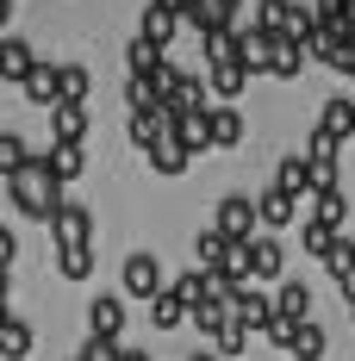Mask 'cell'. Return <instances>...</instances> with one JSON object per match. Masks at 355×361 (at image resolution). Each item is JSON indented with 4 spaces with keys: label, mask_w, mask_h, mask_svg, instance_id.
Masks as SVG:
<instances>
[{
    "label": "cell",
    "mask_w": 355,
    "mask_h": 361,
    "mask_svg": "<svg viewBox=\"0 0 355 361\" xmlns=\"http://www.w3.org/2000/svg\"><path fill=\"white\" fill-rule=\"evenodd\" d=\"M343 13H349V0H318V6H312V19H318V25H337Z\"/></svg>",
    "instance_id": "40"
},
{
    "label": "cell",
    "mask_w": 355,
    "mask_h": 361,
    "mask_svg": "<svg viewBox=\"0 0 355 361\" xmlns=\"http://www.w3.org/2000/svg\"><path fill=\"white\" fill-rule=\"evenodd\" d=\"M119 281H125V293H131V299H143V305H150L156 293L169 287V281H162V262H156L150 250H131V255H125V268H119Z\"/></svg>",
    "instance_id": "4"
},
{
    "label": "cell",
    "mask_w": 355,
    "mask_h": 361,
    "mask_svg": "<svg viewBox=\"0 0 355 361\" xmlns=\"http://www.w3.org/2000/svg\"><path fill=\"white\" fill-rule=\"evenodd\" d=\"M255 25H262V32H275V37H287V44H306L318 19H312V6H299V0H262Z\"/></svg>",
    "instance_id": "2"
},
{
    "label": "cell",
    "mask_w": 355,
    "mask_h": 361,
    "mask_svg": "<svg viewBox=\"0 0 355 361\" xmlns=\"http://www.w3.org/2000/svg\"><path fill=\"white\" fill-rule=\"evenodd\" d=\"M119 355H125V343H100V336H88L75 361H119Z\"/></svg>",
    "instance_id": "39"
},
{
    "label": "cell",
    "mask_w": 355,
    "mask_h": 361,
    "mask_svg": "<svg viewBox=\"0 0 355 361\" xmlns=\"http://www.w3.org/2000/svg\"><path fill=\"white\" fill-rule=\"evenodd\" d=\"M243 349H249V330H243V324H224V336L212 343L218 361H224V355H243Z\"/></svg>",
    "instance_id": "38"
},
{
    "label": "cell",
    "mask_w": 355,
    "mask_h": 361,
    "mask_svg": "<svg viewBox=\"0 0 355 361\" xmlns=\"http://www.w3.org/2000/svg\"><path fill=\"white\" fill-rule=\"evenodd\" d=\"M25 162H32V144H25L19 131H0V175L13 180L19 169H25Z\"/></svg>",
    "instance_id": "34"
},
{
    "label": "cell",
    "mask_w": 355,
    "mask_h": 361,
    "mask_svg": "<svg viewBox=\"0 0 355 361\" xmlns=\"http://www.w3.org/2000/svg\"><path fill=\"white\" fill-rule=\"evenodd\" d=\"M13 262H19V237H13V231H6V224H0V274H6V268H13Z\"/></svg>",
    "instance_id": "41"
},
{
    "label": "cell",
    "mask_w": 355,
    "mask_h": 361,
    "mask_svg": "<svg viewBox=\"0 0 355 361\" xmlns=\"http://www.w3.org/2000/svg\"><path fill=\"white\" fill-rule=\"evenodd\" d=\"M175 32H181V19L169 13V6H143V19H138V37H150L156 50H169V44H175Z\"/></svg>",
    "instance_id": "19"
},
{
    "label": "cell",
    "mask_w": 355,
    "mask_h": 361,
    "mask_svg": "<svg viewBox=\"0 0 355 361\" xmlns=\"http://www.w3.org/2000/svg\"><path fill=\"white\" fill-rule=\"evenodd\" d=\"M19 94H25L32 106H56V100H63V87H56V63H32V75L19 81Z\"/></svg>",
    "instance_id": "15"
},
{
    "label": "cell",
    "mask_w": 355,
    "mask_h": 361,
    "mask_svg": "<svg viewBox=\"0 0 355 361\" xmlns=\"http://www.w3.org/2000/svg\"><path fill=\"white\" fill-rule=\"evenodd\" d=\"M169 131H175L169 106H156V112H131V144H138V149H156Z\"/></svg>",
    "instance_id": "16"
},
{
    "label": "cell",
    "mask_w": 355,
    "mask_h": 361,
    "mask_svg": "<svg viewBox=\"0 0 355 361\" xmlns=\"http://www.w3.org/2000/svg\"><path fill=\"white\" fill-rule=\"evenodd\" d=\"M337 237H343V231H330V224H318V218H312V224H306V237H299V243H306V255H330V243H337Z\"/></svg>",
    "instance_id": "37"
},
{
    "label": "cell",
    "mask_w": 355,
    "mask_h": 361,
    "mask_svg": "<svg viewBox=\"0 0 355 361\" xmlns=\"http://www.w3.org/2000/svg\"><path fill=\"white\" fill-rule=\"evenodd\" d=\"M150 324H156V330H181V324H187V305H181L175 293L162 287L156 299H150Z\"/></svg>",
    "instance_id": "31"
},
{
    "label": "cell",
    "mask_w": 355,
    "mask_h": 361,
    "mask_svg": "<svg viewBox=\"0 0 355 361\" xmlns=\"http://www.w3.org/2000/svg\"><path fill=\"white\" fill-rule=\"evenodd\" d=\"M119 361H150V349H125V355H119Z\"/></svg>",
    "instance_id": "45"
},
{
    "label": "cell",
    "mask_w": 355,
    "mask_h": 361,
    "mask_svg": "<svg viewBox=\"0 0 355 361\" xmlns=\"http://www.w3.org/2000/svg\"><path fill=\"white\" fill-rule=\"evenodd\" d=\"M44 162H50V175L69 187V180H81V169H88V149H81V144H50V149H44Z\"/></svg>",
    "instance_id": "21"
},
{
    "label": "cell",
    "mask_w": 355,
    "mask_h": 361,
    "mask_svg": "<svg viewBox=\"0 0 355 361\" xmlns=\"http://www.w3.org/2000/svg\"><path fill=\"white\" fill-rule=\"evenodd\" d=\"M50 137H56V144H81V137H88V106L56 100V106H50Z\"/></svg>",
    "instance_id": "18"
},
{
    "label": "cell",
    "mask_w": 355,
    "mask_h": 361,
    "mask_svg": "<svg viewBox=\"0 0 355 361\" xmlns=\"http://www.w3.org/2000/svg\"><path fill=\"white\" fill-rule=\"evenodd\" d=\"M150 6H169V13H181V6H187V0H150Z\"/></svg>",
    "instance_id": "46"
},
{
    "label": "cell",
    "mask_w": 355,
    "mask_h": 361,
    "mask_svg": "<svg viewBox=\"0 0 355 361\" xmlns=\"http://www.w3.org/2000/svg\"><path fill=\"white\" fill-rule=\"evenodd\" d=\"M262 336H268L275 349H287V336H293V324H287V318H268V324H262Z\"/></svg>",
    "instance_id": "42"
},
{
    "label": "cell",
    "mask_w": 355,
    "mask_h": 361,
    "mask_svg": "<svg viewBox=\"0 0 355 361\" xmlns=\"http://www.w3.org/2000/svg\"><path fill=\"white\" fill-rule=\"evenodd\" d=\"M206 63H237V25H231V32H206Z\"/></svg>",
    "instance_id": "36"
},
{
    "label": "cell",
    "mask_w": 355,
    "mask_h": 361,
    "mask_svg": "<svg viewBox=\"0 0 355 361\" xmlns=\"http://www.w3.org/2000/svg\"><path fill=\"white\" fill-rule=\"evenodd\" d=\"M6 25H13V0H0V32H6Z\"/></svg>",
    "instance_id": "44"
},
{
    "label": "cell",
    "mask_w": 355,
    "mask_h": 361,
    "mask_svg": "<svg viewBox=\"0 0 355 361\" xmlns=\"http://www.w3.org/2000/svg\"><path fill=\"white\" fill-rule=\"evenodd\" d=\"M143 156H150V169H156V175H169V180L187 175V162H193V156H187L175 137H162V144H156V149H143Z\"/></svg>",
    "instance_id": "26"
},
{
    "label": "cell",
    "mask_w": 355,
    "mask_h": 361,
    "mask_svg": "<svg viewBox=\"0 0 355 361\" xmlns=\"http://www.w3.org/2000/svg\"><path fill=\"white\" fill-rule=\"evenodd\" d=\"M56 87H63V100H69V106H88V87H94V75L81 69V63H63V69H56Z\"/></svg>",
    "instance_id": "33"
},
{
    "label": "cell",
    "mask_w": 355,
    "mask_h": 361,
    "mask_svg": "<svg viewBox=\"0 0 355 361\" xmlns=\"http://www.w3.org/2000/svg\"><path fill=\"white\" fill-rule=\"evenodd\" d=\"M187 324L193 330H206V336H224V324H231V305H224V299H206V305H193V312H187Z\"/></svg>",
    "instance_id": "28"
},
{
    "label": "cell",
    "mask_w": 355,
    "mask_h": 361,
    "mask_svg": "<svg viewBox=\"0 0 355 361\" xmlns=\"http://www.w3.org/2000/svg\"><path fill=\"white\" fill-rule=\"evenodd\" d=\"M243 87H249V69H243V63H218V69H212V94L224 100V106H237Z\"/></svg>",
    "instance_id": "29"
},
{
    "label": "cell",
    "mask_w": 355,
    "mask_h": 361,
    "mask_svg": "<svg viewBox=\"0 0 355 361\" xmlns=\"http://www.w3.org/2000/svg\"><path fill=\"white\" fill-rule=\"evenodd\" d=\"M275 318L306 324V318H312V287H306V281H281V293H275Z\"/></svg>",
    "instance_id": "17"
},
{
    "label": "cell",
    "mask_w": 355,
    "mask_h": 361,
    "mask_svg": "<svg viewBox=\"0 0 355 361\" xmlns=\"http://www.w3.org/2000/svg\"><path fill=\"white\" fill-rule=\"evenodd\" d=\"M293 212H299V200H293V193H281V187H268V193L255 200V224H262L268 237H275V231H287V224H293Z\"/></svg>",
    "instance_id": "10"
},
{
    "label": "cell",
    "mask_w": 355,
    "mask_h": 361,
    "mask_svg": "<svg viewBox=\"0 0 355 361\" xmlns=\"http://www.w3.org/2000/svg\"><path fill=\"white\" fill-rule=\"evenodd\" d=\"M237 6H243V0H187V6H181L175 19H181V25H193V32L206 37V32H231Z\"/></svg>",
    "instance_id": "5"
},
{
    "label": "cell",
    "mask_w": 355,
    "mask_h": 361,
    "mask_svg": "<svg viewBox=\"0 0 355 361\" xmlns=\"http://www.w3.org/2000/svg\"><path fill=\"white\" fill-rule=\"evenodd\" d=\"M56 274L63 281H88L94 274V243H63L56 250Z\"/></svg>",
    "instance_id": "24"
},
{
    "label": "cell",
    "mask_w": 355,
    "mask_h": 361,
    "mask_svg": "<svg viewBox=\"0 0 355 361\" xmlns=\"http://www.w3.org/2000/svg\"><path fill=\"white\" fill-rule=\"evenodd\" d=\"M50 237H56V250H63V243H94V212H88L81 200H63V206L50 212Z\"/></svg>",
    "instance_id": "6"
},
{
    "label": "cell",
    "mask_w": 355,
    "mask_h": 361,
    "mask_svg": "<svg viewBox=\"0 0 355 361\" xmlns=\"http://www.w3.org/2000/svg\"><path fill=\"white\" fill-rule=\"evenodd\" d=\"M237 144H243V112L212 106V149H237Z\"/></svg>",
    "instance_id": "25"
},
{
    "label": "cell",
    "mask_w": 355,
    "mask_h": 361,
    "mask_svg": "<svg viewBox=\"0 0 355 361\" xmlns=\"http://www.w3.org/2000/svg\"><path fill=\"white\" fill-rule=\"evenodd\" d=\"M275 187H281V193H293V200H299V193H312V162H306V156H281Z\"/></svg>",
    "instance_id": "22"
},
{
    "label": "cell",
    "mask_w": 355,
    "mask_h": 361,
    "mask_svg": "<svg viewBox=\"0 0 355 361\" xmlns=\"http://www.w3.org/2000/svg\"><path fill=\"white\" fill-rule=\"evenodd\" d=\"M32 44H25V37L19 32H6L0 37V81H25V75H32Z\"/></svg>",
    "instance_id": "14"
},
{
    "label": "cell",
    "mask_w": 355,
    "mask_h": 361,
    "mask_svg": "<svg viewBox=\"0 0 355 361\" xmlns=\"http://www.w3.org/2000/svg\"><path fill=\"white\" fill-rule=\"evenodd\" d=\"M349 318H355V305H349Z\"/></svg>",
    "instance_id": "48"
},
{
    "label": "cell",
    "mask_w": 355,
    "mask_h": 361,
    "mask_svg": "<svg viewBox=\"0 0 355 361\" xmlns=\"http://www.w3.org/2000/svg\"><path fill=\"white\" fill-rule=\"evenodd\" d=\"M299 69H306V44H287V37H275V56H268V75L293 81Z\"/></svg>",
    "instance_id": "32"
},
{
    "label": "cell",
    "mask_w": 355,
    "mask_h": 361,
    "mask_svg": "<svg viewBox=\"0 0 355 361\" xmlns=\"http://www.w3.org/2000/svg\"><path fill=\"white\" fill-rule=\"evenodd\" d=\"M162 63H169V56H162V50H156L150 37H138V32H131V44H125V69H131V75H156Z\"/></svg>",
    "instance_id": "27"
},
{
    "label": "cell",
    "mask_w": 355,
    "mask_h": 361,
    "mask_svg": "<svg viewBox=\"0 0 355 361\" xmlns=\"http://www.w3.org/2000/svg\"><path fill=\"white\" fill-rule=\"evenodd\" d=\"M330 69H337V75H349V81H355V44H343V56H337Z\"/></svg>",
    "instance_id": "43"
},
{
    "label": "cell",
    "mask_w": 355,
    "mask_h": 361,
    "mask_svg": "<svg viewBox=\"0 0 355 361\" xmlns=\"http://www.w3.org/2000/svg\"><path fill=\"white\" fill-rule=\"evenodd\" d=\"M324 268H330V281H349V274H355V243H349V237H337V243H330Z\"/></svg>",
    "instance_id": "35"
},
{
    "label": "cell",
    "mask_w": 355,
    "mask_h": 361,
    "mask_svg": "<svg viewBox=\"0 0 355 361\" xmlns=\"http://www.w3.org/2000/svg\"><path fill=\"white\" fill-rule=\"evenodd\" d=\"M287 355H293V361H324V355H330V330L312 324V318H306V324H293V336H287Z\"/></svg>",
    "instance_id": "12"
},
{
    "label": "cell",
    "mask_w": 355,
    "mask_h": 361,
    "mask_svg": "<svg viewBox=\"0 0 355 361\" xmlns=\"http://www.w3.org/2000/svg\"><path fill=\"white\" fill-rule=\"evenodd\" d=\"M312 218H318V224H330V231H343V218H349L343 187H318V193H312Z\"/></svg>",
    "instance_id": "23"
},
{
    "label": "cell",
    "mask_w": 355,
    "mask_h": 361,
    "mask_svg": "<svg viewBox=\"0 0 355 361\" xmlns=\"http://www.w3.org/2000/svg\"><path fill=\"white\" fill-rule=\"evenodd\" d=\"M268 56H275V32H262V25L237 32V63H243L249 75H268Z\"/></svg>",
    "instance_id": "11"
},
{
    "label": "cell",
    "mask_w": 355,
    "mask_h": 361,
    "mask_svg": "<svg viewBox=\"0 0 355 361\" xmlns=\"http://www.w3.org/2000/svg\"><path fill=\"white\" fill-rule=\"evenodd\" d=\"M187 361H218V355H212V349H206V355H187Z\"/></svg>",
    "instance_id": "47"
},
{
    "label": "cell",
    "mask_w": 355,
    "mask_h": 361,
    "mask_svg": "<svg viewBox=\"0 0 355 361\" xmlns=\"http://www.w3.org/2000/svg\"><path fill=\"white\" fill-rule=\"evenodd\" d=\"M212 231L224 243H249V237H262V224H255V200L249 193H224L212 212Z\"/></svg>",
    "instance_id": "3"
},
{
    "label": "cell",
    "mask_w": 355,
    "mask_h": 361,
    "mask_svg": "<svg viewBox=\"0 0 355 361\" xmlns=\"http://www.w3.org/2000/svg\"><path fill=\"white\" fill-rule=\"evenodd\" d=\"M224 305H231V324H243V330H262L268 318H275V299H268V293H255V287H237Z\"/></svg>",
    "instance_id": "9"
},
{
    "label": "cell",
    "mask_w": 355,
    "mask_h": 361,
    "mask_svg": "<svg viewBox=\"0 0 355 361\" xmlns=\"http://www.w3.org/2000/svg\"><path fill=\"white\" fill-rule=\"evenodd\" d=\"M88 336H100V343H119L125 336V299L119 293H100L88 305Z\"/></svg>",
    "instance_id": "8"
},
{
    "label": "cell",
    "mask_w": 355,
    "mask_h": 361,
    "mask_svg": "<svg viewBox=\"0 0 355 361\" xmlns=\"http://www.w3.org/2000/svg\"><path fill=\"white\" fill-rule=\"evenodd\" d=\"M243 255H249V281H281V268H287V250H281V237H249L243 243Z\"/></svg>",
    "instance_id": "7"
},
{
    "label": "cell",
    "mask_w": 355,
    "mask_h": 361,
    "mask_svg": "<svg viewBox=\"0 0 355 361\" xmlns=\"http://www.w3.org/2000/svg\"><path fill=\"white\" fill-rule=\"evenodd\" d=\"M6 193H13V206H19L25 218H44V224H50V212L69 200V193H63V180L50 175L44 149H32V162H25V169H19L13 180H6Z\"/></svg>",
    "instance_id": "1"
},
{
    "label": "cell",
    "mask_w": 355,
    "mask_h": 361,
    "mask_svg": "<svg viewBox=\"0 0 355 361\" xmlns=\"http://www.w3.org/2000/svg\"><path fill=\"white\" fill-rule=\"evenodd\" d=\"M37 349V330L25 324V318H0V355L6 361H25Z\"/></svg>",
    "instance_id": "20"
},
{
    "label": "cell",
    "mask_w": 355,
    "mask_h": 361,
    "mask_svg": "<svg viewBox=\"0 0 355 361\" xmlns=\"http://www.w3.org/2000/svg\"><path fill=\"white\" fill-rule=\"evenodd\" d=\"M231 250H237V243H224L218 231H200V237H193V255H200V268H206V274H218V268L231 262Z\"/></svg>",
    "instance_id": "30"
},
{
    "label": "cell",
    "mask_w": 355,
    "mask_h": 361,
    "mask_svg": "<svg viewBox=\"0 0 355 361\" xmlns=\"http://www.w3.org/2000/svg\"><path fill=\"white\" fill-rule=\"evenodd\" d=\"M187 156H200V149H212V112H181L175 131H169Z\"/></svg>",
    "instance_id": "13"
}]
</instances>
